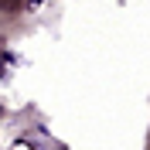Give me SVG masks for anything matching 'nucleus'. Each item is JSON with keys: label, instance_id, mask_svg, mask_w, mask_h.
I'll list each match as a JSON object with an SVG mask.
<instances>
[{"label": "nucleus", "instance_id": "1", "mask_svg": "<svg viewBox=\"0 0 150 150\" xmlns=\"http://www.w3.org/2000/svg\"><path fill=\"white\" fill-rule=\"evenodd\" d=\"M24 7V0H0V14H17Z\"/></svg>", "mask_w": 150, "mask_h": 150}]
</instances>
